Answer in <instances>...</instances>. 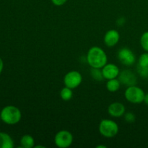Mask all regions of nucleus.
I'll list each match as a JSON object with an SVG mask.
<instances>
[{
	"instance_id": "nucleus-1",
	"label": "nucleus",
	"mask_w": 148,
	"mask_h": 148,
	"mask_svg": "<svg viewBox=\"0 0 148 148\" xmlns=\"http://www.w3.org/2000/svg\"><path fill=\"white\" fill-rule=\"evenodd\" d=\"M108 57L106 52L98 46H92L87 53V62L92 68L102 69L107 64Z\"/></svg>"
},
{
	"instance_id": "nucleus-2",
	"label": "nucleus",
	"mask_w": 148,
	"mask_h": 148,
	"mask_svg": "<svg viewBox=\"0 0 148 148\" xmlns=\"http://www.w3.org/2000/svg\"><path fill=\"white\" fill-rule=\"evenodd\" d=\"M0 118L5 124L14 125L21 120V111L17 107L14 106H7L1 110Z\"/></svg>"
},
{
	"instance_id": "nucleus-3",
	"label": "nucleus",
	"mask_w": 148,
	"mask_h": 148,
	"mask_svg": "<svg viewBox=\"0 0 148 148\" xmlns=\"http://www.w3.org/2000/svg\"><path fill=\"white\" fill-rule=\"evenodd\" d=\"M145 93L144 90L137 85L127 87V90L124 92L125 98L134 104H140L144 102V98Z\"/></svg>"
},
{
	"instance_id": "nucleus-4",
	"label": "nucleus",
	"mask_w": 148,
	"mask_h": 148,
	"mask_svg": "<svg viewBox=\"0 0 148 148\" xmlns=\"http://www.w3.org/2000/svg\"><path fill=\"white\" fill-rule=\"evenodd\" d=\"M99 132L106 138H113L119 132V126L113 120L103 119L99 124Z\"/></svg>"
},
{
	"instance_id": "nucleus-5",
	"label": "nucleus",
	"mask_w": 148,
	"mask_h": 148,
	"mask_svg": "<svg viewBox=\"0 0 148 148\" xmlns=\"http://www.w3.org/2000/svg\"><path fill=\"white\" fill-rule=\"evenodd\" d=\"M73 143V136L67 130L58 132L54 137V143L59 148H66L71 146Z\"/></svg>"
},
{
	"instance_id": "nucleus-6",
	"label": "nucleus",
	"mask_w": 148,
	"mask_h": 148,
	"mask_svg": "<svg viewBox=\"0 0 148 148\" xmlns=\"http://www.w3.org/2000/svg\"><path fill=\"white\" fill-rule=\"evenodd\" d=\"M82 76L78 71H70L65 75L64 77V83L65 86L71 89H75L81 85Z\"/></svg>"
},
{
	"instance_id": "nucleus-7",
	"label": "nucleus",
	"mask_w": 148,
	"mask_h": 148,
	"mask_svg": "<svg viewBox=\"0 0 148 148\" xmlns=\"http://www.w3.org/2000/svg\"><path fill=\"white\" fill-rule=\"evenodd\" d=\"M117 57L119 62L125 66H132L136 62L134 52L129 48H122L118 51Z\"/></svg>"
},
{
	"instance_id": "nucleus-8",
	"label": "nucleus",
	"mask_w": 148,
	"mask_h": 148,
	"mask_svg": "<svg viewBox=\"0 0 148 148\" xmlns=\"http://www.w3.org/2000/svg\"><path fill=\"white\" fill-rule=\"evenodd\" d=\"M118 79L121 82L122 85H126L127 87L136 85L137 82V77L130 69H124L121 72L119 75Z\"/></svg>"
},
{
	"instance_id": "nucleus-9",
	"label": "nucleus",
	"mask_w": 148,
	"mask_h": 148,
	"mask_svg": "<svg viewBox=\"0 0 148 148\" xmlns=\"http://www.w3.org/2000/svg\"><path fill=\"white\" fill-rule=\"evenodd\" d=\"M102 72L104 79L108 80V79L118 77L120 73V70L119 68L116 65L112 63H109L106 64L102 68Z\"/></svg>"
},
{
	"instance_id": "nucleus-10",
	"label": "nucleus",
	"mask_w": 148,
	"mask_h": 148,
	"mask_svg": "<svg viewBox=\"0 0 148 148\" xmlns=\"http://www.w3.org/2000/svg\"><path fill=\"white\" fill-rule=\"evenodd\" d=\"M120 34L116 30H109L106 33L104 36V43L108 47H113L116 46L119 41Z\"/></svg>"
},
{
	"instance_id": "nucleus-11",
	"label": "nucleus",
	"mask_w": 148,
	"mask_h": 148,
	"mask_svg": "<svg viewBox=\"0 0 148 148\" xmlns=\"http://www.w3.org/2000/svg\"><path fill=\"white\" fill-rule=\"evenodd\" d=\"M125 106L124 104L119 102H114L110 104L108 108V113L110 116L115 118H119L125 114Z\"/></svg>"
},
{
	"instance_id": "nucleus-12",
	"label": "nucleus",
	"mask_w": 148,
	"mask_h": 148,
	"mask_svg": "<svg viewBox=\"0 0 148 148\" xmlns=\"http://www.w3.org/2000/svg\"><path fill=\"white\" fill-rule=\"evenodd\" d=\"M14 142L8 134L0 132V148H13Z\"/></svg>"
},
{
	"instance_id": "nucleus-13",
	"label": "nucleus",
	"mask_w": 148,
	"mask_h": 148,
	"mask_svg": "<svg viewBox=\"0 0 148 148\" xmlns=\"http://www.w3.org/2000/svg\"><path fill=\"white\" fill-rule=\"evenodd\" d=\"M35 146V140L30 134H25L20 139V147L32 148Z\"/></svg>"
},
{
	"instance_id": "nucleus-14",
	"label": "nucleus",
	"mask_w": 148,
	"mask_h": 148,
	"mask_svg": "<svg viewBox=\"0 0 148 148\" xmlns=\"http://www.w3.org/2000/svg\"><path fill=\"white\" fill-rule=\"evenodd\" d=\"M121 84L119 79H116V78L108 79L106 83V88L109 92H115L119 90Z\"/></svg>"
},
{
	"instance_id": "nucleus-15",
	"label": "nucleus",
	"mask_w": 148,
	"mask_h": 148,
	"mask_svg": "<svg viewBox=\"0 0 148 148\" xmlns=\"http://www.w3.org/2000/svg\"><path fill=\"white\" fill-rule=\"evenodd\" d=\"M90 75L94 80L97 82H101L103 80L104 77L103 75L102 69L99 68H92L91 67L90 69Z\"/></svg>"
},
{
	"instance_id": "nucleus-16",
	"label": "nucleus",
	"mask_w": 148,
	"mask_h": 148,
	"mask_svg": "<svg viewBox=\"0 0 148 148\" xmlns=\"http://www.w3.org/2000/svg\"><path fill=\"white\" fill-rule=\"evenodd\" d=\"M72 96H73V92H72V89L71 88L65 86L64 88L61 90L60 97L63 101H69L72 99Z\"/></svg>"
},
{
	"instance_id": "nucleus-17",
	"label": "nucleus",
	"mask_w": 148,
	"mask_h": 148,
	"mask_svg": "<svg viewBox=\"0 0 148 148\" xmlns=\"http://www.w3.org/2000/svg\"><path fill=\"white\" fill-rule=\"evenodd\" d=\"M140 44H141L142 48L146 52H148V31L145 32L142 35L140 38Z\"/></svg>"
},
{
	"instance_id": "nucleus-18",
	"label": "nucleus",
	"mask_w": 148,
	"mask_h": 148,
	"mask_svg": "<svg viewBox=\"0 0 148 148\" xmlns=\"http://www.w3.org/2000/svg\"><path fill=\"white\" fill-rule=\"evenodd\" d=\"M137 65L140 66H148V52H145L140 55Z\"/></svg>"
},
{
	"instance_id": "nucleus-19",
	"label": "nucleus",
	"mask_w": 148,
	"mask_h": 148,
	"mask_svg": "<svg viewBox=\"0 0 148 148\" xmlns=\"http://www.w3.org/2000/svg\"><path fill=\"white\" fill-rule=\"evenodd\" d=\"M137 72L143 78L148 77V66H140L137 65Z\"/></svg>"
},
{
	"instance_id": "nucleus-20",
	"label": "nucleus",
	"mask_w": 148,
	"mask_h": 148,
	"mask_svg": "<svg viewBox=\"0 0 148 148\" xmlns=\"http://www.w3.org/2000/svg\"><path fill=\"white\" fill-rule=\"evenodd\" d=\"M124 119L126 121L129 123H132L135 121L136 116L132 112H127L124 114Z\"/></svg>"
},
{
	"instance_id": "nucleus-21",
	"label": "nucleus",
	"mask_w": 148,
	"mask_h": 148,
	"mask_svg": "<svg viewBox=\"0 0 148 148\" xmlns=\"http://www.w3.org/2000/svg\"><path fill=\"white\" fill-rule=\"evenodd\" d=\"M51 1L55 6L59 7V6H62L63 4H64L67 1V0H51Z\"/></svg>"
},
{
	"instance_id": "nucleus-22",
	"label": "nucleus",
	"mask_w": 148,
	"mask_h": 148,
	"mask_svg": "<svg viewBox=\"0 0 148 148\" xmlns=\"http://www.w3.org/2000/svg\"><path fill=\"white\" fill-rule=\"evenodd\" d=\"M116 23H117V24L119 25L122 26L123 25H124V23H126V20H125V19L124 18V17H121V18H119V20H117Z\"/></svg>"
},
{
	"instance_id": "nucleus-23",
	"label": "nucleus",
	"mask_w": 148,
	"mask_h": 148,
	"mask_svg": "<svg viewBox=\"0 0 148 148\" xmlns=\"http://www.w3.org/2000/svg\"><path fill=\"white\" fill-rule=\"evenodd\" d=\"M3 67H4V63H3L2 59L0 58V74H1V72H2Z\"/></svg>"
},
{
	"instance_id": "nucleus-24",
	"label": "nucleus",
	"mask_w": 148,
	"mask_h": 148,
	"mask_svg": "<svg viewBox=\"0 0 148 148\" xmlns=\"http://www.w3.org/2000/svg\"><path fill=\"white\" fill-rule=\"evenodd\" d=\"M144 102H145V103L147 104V105H148V93L145 94V95Z\"/></svg>"
},
{
	"instance_id": "nucleus-25",
	"label": "nucleus",
	"mask_w": 148,
	"mask_h": 148,
	"mask_svg": "<svg viewBox=\"0 0 148 148\" xmlns=\"http://www.w3.org/2000/svg\"><path fill=\"white\" fill-rule=\"evenodd\" d=\"M96 147L97 148H106V146H105V145H98Z\"/></svg>"
},
{
	"instance_id": "nucleus-26",
	"label": "nucleus",
	"mask_w": 148,
	"mask_h": 148,
	"mask_svg": "<svg viewBox=\"0 0 148 148\" xmlns=\"http://www.w3.org/2000/svg\"><path fill=\"white\" fill-rule=\"evenodd\" d=\"M34 147H36V148H38V147L44 148L45 147H44V146H41V145H37V146H34Z\"/></svg>"
},
{
	"instance_id": "nucleus-27",
	"label": "nucleus",
	"mask_w": 148,
	"mask_h": 148,
	"mask_svg": "<svg viewBox=\"0 0 148 148\" xmlns=\"http://www.w3.org/2000/svg\"><path fill=\"white\" fill-rule=\"evenodd\" d=\"M0 119H1V118H0Z\"/></svg>"
}]
</instances>
